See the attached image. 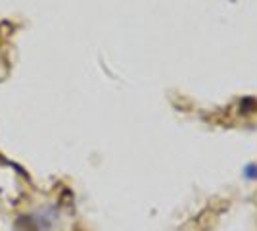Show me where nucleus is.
<instances>
[{"mask_svg":"<svg viewBox=\"0 0 257 231\" xmlns=\"http://www.w3.org/2000/svg\"><path fill=\"white\" fill-rule=\"evenodd\" d=\"M35 220H37V225H39V229H50L56 220H58V210L56 208H44L41 210L37 216H35Z\"/></svg>","mask_w":257,"mask_h":231,"instance_id":"1","label":"nucleus"},{"mask_svg":"<svg viewBox=\"0 0 257 231\" xmlns=\"http://www.w3.org/2000/svg\"><path fill=\"white\" fill-rule=\"evenodd\" d=\"M14 229L16 231H39V225H37L35 216L22 214V216H18L16 221H14Z\"/></svg>","mask_w":257,"mask_h":231,"instance_id":"2","label":"nucleus"},{"mask_svg":"<svg viewBox=\"0 0 257 231\" xmlns=\"http://www.w3.org/2000/svg\"><path fill=\"white\" fill-rule=\"evenodd\" d=\"M244 177L246 179H257V164H247L246 168H244Z\"/></svg>","mask_w":257,"mask_h":231,"instance_id":"3","label":"nucleus"}]
</instances>
